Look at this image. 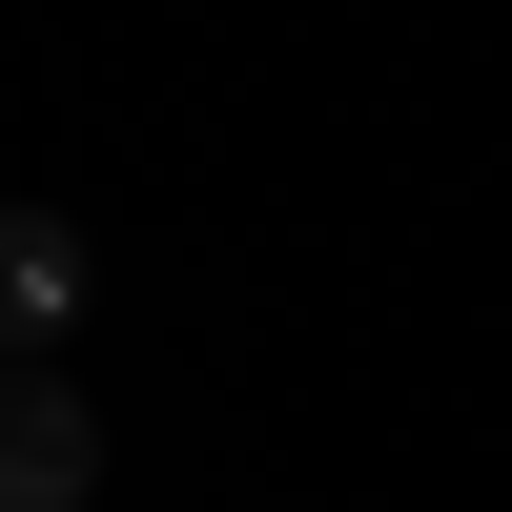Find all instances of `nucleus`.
Listing matches in <instances>:
<instances>
[{
	"label": "nucleus",
	"instance_id": "2",
	"mask_svg": "<svg viewBox=\"0 0 512 512\" xmlns=\"http://www.w3.org/2000/svg\"><path fill=\"white\" fill-rule=\"evenodd\" d=\"M0 308H21V349L82 308V226H62V205H21V226H0Z\"/></svg>",
	"mask_w": 512,
	"mask_h": 512
},
{
	"label": "nucleus",
	"instance_id": "1",
	"mask_svg": "<svg viewBox=\"0 0 512 512\" xmlns=\"http://www.w3.org/2000/svg\"><path fill=\"white\" fill-rule=\"evenodd\" d=\"M82 492H103V410L62 369H21L0 390V512H82Z\"/></svg>",
	"mask_w": 512,
	"mask_h": 512
}]
</instances>
